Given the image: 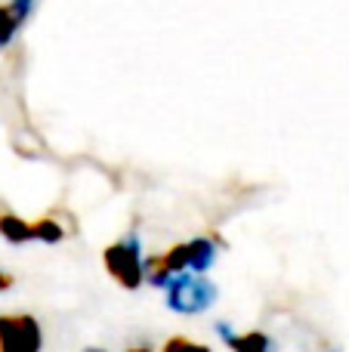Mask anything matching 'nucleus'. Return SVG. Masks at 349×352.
Returning <instances> with one entry per match:
<instances>
[{
	"label": "nucleus",
	"mask_w": 349,
	"mask_h": 352,
	"mask_svg": "<svg viewBox=\"0 0 349 352\" xmlns=\"http://www.w3.org/2000/svg\"><path fill=\"white\" fill-rule=\"evenodd\" d=\"M164 300L167 309L179 312V316H198V312H207L216 303V285L207 281L204 275H177L170 285L164 287Z\"/></svg>",
	"instance_id": "3"
},
{
	"label": "nucleus",
	"mask_w": 349,
	"mask_h": 352,
	"mask_svg": "<svg viewBox=\"0 0 349 352\" xmlns=\"http://www.w3.org/2000/svg\"><path fill=\"white\" fill-rule=\"evenodd\" d=\"M10 287H12V275L0 272V294H3V291H10Z\"/></svg>",
	"instance_id": "10"
},
{
	"label": "nucleus",
	"mask_w": 349,
	"mask_h": 352,
	"mask_svg": "<svg viewBox=\"0 0 349 352\" xmlns=\"http://www.w3.org/2000/svg\"><path fill=\"white\" fill-rule=\"evenodd\" d=\"M216 334L223 337V343H226L232 352H278V343L272 340L266 331H245V334H235L232 324L220 322L216 324Z\"/></svg>",
	"instance_id": "5"
},
{
	"label": "nucleus",
	"mask_w": 349,
	"mask_h": 352,
	"mask_svg": "<svg viewBox=\"0 0 349 352\" xmlns=\"http://www.w3.org/2000/svg\"><path fill=\"white\" fill-rule=\"evenodd\" d=\"M161 352H214V349L204 346V343L189 340V337H170V340L164 343V349H161Z\"/></svg>",
	"instance_id": "9"
},
{
	"label": "nucleus",
	"mask_w": 349,
	"mask_h": 352,
	"mask_svg": "<svg viewBox=\"0 0 349 352\" xmlns=\"http://www.w3.org/2000/svg\"><path fill=\"white\" fill-rule=\"evenodd\" d=\"M127 352H152L148 346H133V349H127Z\"/></svg>",
	"instance_id": "11"
},
{
	"label": "nucleus",
	"mask_w": 349,
	"mask_h": 352,
	"mask_svg": "<svg viewBox=\"0 0 349 352\" xmlns=\"http://www.w3.org/2000/svg\"><path fill=\"white\" fill-rule=\"evenodd\" d=\"M43 331L41 322L28 312L0 316V352H41Z\"/></svg>",
	"instance_id": "4"
},
{
	"label": "nucleus",
	"mask_w": 349,
	"mask_h": 352,
	"mask_svg": "<svg viewBox=\"0 0 349 352\" xmlns=\"http://www.w3.org/2000/svg\"><path fill=\"white\" fill-rule=\"evenodd\" d=\"M102 263L124 291H139L142 281H146V260H142V244L136 235L109 244L102 250Z\"/></svg>",
	"instance_id": "2"
},
{
	"label": "nucleus",
	"mask_w": 349,
	"mask_h": 352,
	"mask_svg": "<svg viewBox=\"0 0 349 352\" xmlns=\"http://www.w3.org/2000/svg\"><path fill=\"white\" fill-rule=\"evenodd\" d=\"M216 260V238H189L170 248L167 254L146 260V281L155 287H167L177 275H204Z\"/></svg>",
	"instance_id": "1"
},
{
	"label": "nucleus",
	"mask_w": 349,
	"mask_h": 352,
	"mask_svg": "<svg viewBox=\"0 0 349 352\" xmlns=\"http://www.w3.org/2000/svg\"><path fill=\"white\" fill-rule=\"evenodd\" d=\"M31 12H34V0H10V3H0V50L10 47L12 37L22 31V25L28 22Z\"/></svg>",
	"instance_id": "6"
},
{
	"label": "nucleus",
	"mask_w": 349,
	"mask_h": 352,
	"mask_svg": "<svg viewBox=\"0 0 349 352\" xmlns=\"http://www.w3.org/2000/svg\"><path fill=\"white\" fill-rule=\"evenodd\" d=\"M62 238H65V232H62V226L56 223L53 217H43L34 223V241H43V244H59Z\"/></svg>",
	"instance_id": "8"
},
{
	"label": "nucleus",
	"mask_w": 349,
	"mask_h": 352,
	"mask_svg": "<svg viewBox=\"0 0 349 352\" xmlns=\"http://www.w3.org/2000/svg\"><path fill=\"white\" fill-rule=\"evenodd\" d=\"M84 352H105V349H96V346H90V349H84Z\"/></svg>",
	"instance_id": "12"
},
{
	"label": "nucleus",
	"mask_w": 349,
	"mask_h": 352,
	"mask_svg": "<svg viewBox=\"0 0 349 352\" xmlns=\"http://www.w3.org/2000/svg\"><path fill=\"white\" fill-rule=\"evenodd\" d=\"M0 235L10 244H25L34 241V223H25L16 213H0Z\"/></svg>",
	"instance_id": "7"
}]
</instances>
